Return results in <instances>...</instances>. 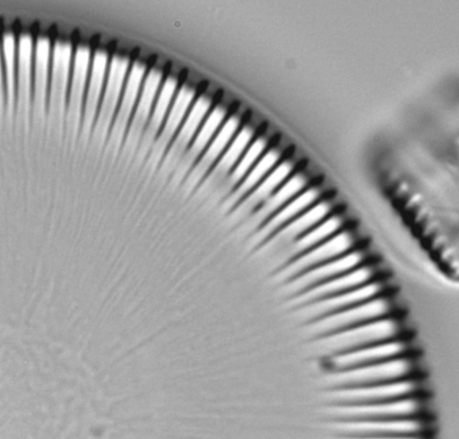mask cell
Wrapping results in <instances>:
<instances>
[{"label": "cell", "instance_id": "obj_1", "mask_svg": "<svg viewBox=\"0 0 459 439\" xmlns=\"http://www.w3.org/2000/svg\"><path fill=\"white\" fill-rule=\"evenodd\" d=\"M406 330L399 314L373 320L312 340L320 359L372 344L405 338Z\"/></svg>", "mask_w": 459, "mask_h": 439}, {"label": "cell", "instance_id": "obj_2", "mask_svg": "<svg viewBox=\"0 0 459 439\" xmlns=\"http://www.w3.org/2000/svg\"><path fill=\"white\" fill-rule=\"evenodd\" d=\"M411 354L373 365L327 374L326 392L368 387L416 377Z\"/></svg>", "mask_w": 459, "mask_h": 439}, {"label": "cell", "instance_id": "obj_3", "mask_svg": "<svg viewBox=\"0 0 459 439\" xmlns=\"http://www.w3.org/2000/svg\"><path fill=\"white\" fill-rule=\"evenodd\" d=\"M398 314L392 292L351 306L307 323L312 340L358 326L379 318Z\"/></svg>", "mask_w": 459, "mask_h": 439}, {"label": "cell", "instance_id": "obj_4", "mask_svg": "<svg viewBox=\"0 0 459 439\" xmlns=\"http://www.w3.org/2000/svg\"><path fill=\"white\" fill-rule=\"evenodd\" d=\"M73 58L72 46L57 43L53 56L52 82L48 109V133L58 145L63 142L65 119L67 92Z\"/></svg>", "mask_w": 459, "mask_h": 439}, {"label": "cell", "instance_id": "obj_5", "mask_svg": "<svg viewBox=\"0 0 459 439\" xmlns=\"http://www.w3.org/2000/svg\"><path fill=\"white\" fill-rule=\"evenodd\" d=\"M423 402L420 396L363 406L326 407L329 423L380 421L422 417Z\"/></svg>", "mask_w": 459, "mask_h": 439}, {"label": "cell", "instance_id": "obj_6", "mask_svg": "<svg viewBox=\"0 0 459 439\" xmlns=\"http://www.w3.org/2000/svg\"><path fill=\"white\" fill-rule=\"evenodd\" d=\"M363 245L365 243L359 232L351 224L325 242L283 264L280 270V276L286 283L293 278Z\"/></svg>", "mask_w": 459, "mask_h": 439}, {"label": "cell", "instance_id": "obj_7", "mask_svg": "<svg viewBox=\"0 0 459 439\" xmlns=\"http://www.w3.org/2000/svg\"><path fill=\"white\" fill-rule=\"evenodd\" d=\"M417 378L385 384L326 392V407L363 406L420 396Z\"/></svg>", "mask_w": 459, "mask_h": 439}, {"label": "cell", "instance_id": "obj_8", "mask_svg": "<svg viewBox=\"0 0 459 439\" xmlns=\"http://www.w3.org/2000/svg\"><path fill=\"white\" fill-rule=\"evenodd\" d=\"M411 354L407 337L386 340L321 360L327 374L344 372Z\"/></svg>", "mask_w": 459, "mask_h": 439}, {"label": "cell", "instance_id": "obj_9", "mask_svg": "<svg viewBox=\"0 0 459 439\" xmlns=\"http://www.w3.org/2000/svg\"><path fill=\"white\" fill-rule=\"evenodd\" d=\"M331 432L334 438H368L403 435H425L422 417L380 421L334 422Z\"/></svg>", "mask_w": 459, "mask_h": 439}, {"label": "cell", "instance_id": "obj_10", "mask_svg": "<svg viewBox=\"0 0 459 439\" xmlns=\"http://www.w3.org/2000/svg\"><path fill=\"white\" fill-rule=\"evenodd\" d=\"M374 260L365 245L286 282L291 297Z\"/></svg>", "mask_w": 459, "mask_h": 439}, {"label": "cell", "instance_id": "obj_11", "mask_svg": "<svg viewBox=\"0 0 459 439\" xmlns=\"http://www.w3.org/2000/svg\"><path fill=\"white\" fill-rule=\"evenodd\" d=\"M389 292H391L389 284L384 277H381L351 290L306 305L297 310L307 323Z\"/></svg>", "mask_w": 459, "mask_h": 439}, {"label": "cell", "instance_id": "obj_12", "mask_svg": "<svg viewBox=\"0 0 459 439\" xmlns=\"http://www.w3.org/2000/svg\"><path fill=\"white\" fill-rule=\"evenodd\" d=\"M381 277H384L383 271L374 259L333 280L292 297L291 300L298 309L306 305L351 290Z\"/></svg>", "mask_w": 459, "mask_h": 439}, {"label": "cell", "instance_id": "obj_13", "mask_svg": "<svg viewBox=\"0 0 459 439\" xmlns=\"http://www.w3.org/2000/svg\"><path fill=\"white\" fill-rule=\"evenodd\" d=\"M34 44L29 35L21 38L18 48V88L16 89V130L19 136L28 138L32 118V73Z\"/></svg>", "mask_w": 459, "mask_h": 439}, {"label": "cell", "instance_id": "obj_14", "mask_svg": "<svg viewBox=\"0 0 459 439\" xmlns=\"http://www.w3.org/2000/svg\"><path fill=\"white\" fill-rule=\"evenodd\" d=\"M128 67L127 58L122 56L113 58L104 99L94 126L91 141L92 152L99 153L104 147L118 106Z\"/></svg>", "mask_w": 459, "mask_h": 439}, {"label": "cell", "instance_id": "obj_15", "mask_svg": "<svg viewBox=\"0 0 459 439\" xmlns=\"http://www.w3.org/2000/svg\"><path fill=\"white\" fill-rule=\"evenodd\" d=\"M91 65V51L79 47L75 56L71 93L65 119V144L74 150L82 120L83 99Z\"/></svg>", "mask_w": 459, "mask_h": 439}, {"label": "cell", "instance_id": "obj_16", "mask_svg": "<svg viewBox=\"0 0 459 439\" xmlns=\"http://www.w3.org/2000/svg\"><path fill=\"white\" fill-rule=\"evenodd\" d=\"M51 58V44L47 39H40L37 45L35 58V82L32 102L34 133L42 136L48 122V85Z\"/></svg>", "mask_w": 459, "mask_h": 439}, {"label": "cell", "instance_id": "obj_17", "mask_svg": "<svg viewBox=\"0 0 459 439\" xmlns=\"http://www.w3.org/2000/svg\"><path fill=\"white\" fill-rule=\"evenodd\" d=\"M146 66L143 63L136 62L130 73L128 82L118 110L110 138L106 149V156L116 158L124 142L126 128L134 112L141 86L145 76Z\"/></svg>", "mask_w": 459, "mask_h": 439}, {"label": "cell", "instance_id": "obj_18", "mask_svg": "<svg viewBox=\"0 0 459 439\" xmlns=\"http://www.w3.org/2000/svg\"><path fill=\"white\" fill-rule=\"evenodd\" d=\"M322 198H324L323 191L320 187H307L259 226L258 238L262 243L266 244L278 232Z\"/></svg>", "mask_w": 459, "mask_h": 439}, {"label": "cell", "instance_id": "obj_19", "mask_svg": "<svg viewBox=\"0 0 459 439\" xmlns=\"http://www.w3.org/2000/svg\"><path fill=\"white\" fill-rule=\"evenodd\" d=\"M161 80L162 72L159 69H152L146 79L124 147L126 159H130L139 148Z\"/></svg>", "mask_w": 459, "mask_h": 439}, {"label": "cell", "instance_id": "obj_20", "mask_svg": "<svg viewBox=\"0 0 459 439\" xmlns=\"http://www.w3.org/2000/svg\"><path fill=\"white\" fill-rule=\"evenodd\" d=\"M351 224L352 222L349 217L341 210H338L285 247V262L283 264L325 242Z\"/></svg>", "mask_w": 459, "mask_h": 439}, {"label": "cell", "instance_id": "obj_21", "mask_svg": "<svg viewBox=\"0 0 459 439\" xmlns=\"http://www.w3.org/2000/svg\"><path fill=\"white\" fill-rule=\"evenodd\" d=\"M338 210H340L339 207L331 199L322 198L266 244L270 243L285 248Z\"/></svg>", "mask_w": 459, "mask_h": 439}, {"label": "cell", "instance_id": "obj_22", "mask_svg": "<svg viewBox=\"0 0 459 439\" xmlns=\"http://www.w3.org/2000/svg\"><path fill=\"white\" fill-rule=\"evenodd\" d=\"M108 64V56L107 53L100 51L95 55L82 125L81 145L83 148L88 144L92 129L95 125L98 108L105 83Z\"/></svg>", "mask_w": 459, "mask_h": 439}, {"label": "cell", "instance_id": "obj_23", "mask_svg": "<svg viewBox=\"0 0 459 439\" xmlns=\"http://www.w3.org/2000/svg\"><path fill=\"white\" fill-rule=\"evenodd\" d=\"M195 95V90L188 86H185L181 89L165 126L154 146L152 148L149 160V164L152 167H156L160 163L162 156L169 147V142L172 141L178 127L180 126Z\"/></svg>", "mask_w": 459, "mask_h": 439}, {"label": "cell", "instance_id": "obj_24", "mask_svg": "<svg viewBox=\"0 0 459 439\" xmlns=\"http://www.w3.org/2000/svg\"><path fill=\"white\" fill-rule=\"evenodd\" d=\"M211 105L212 100L208 97L202 96L197 100L178 136L176 138L166 156L163 164L165 169L169 170L173 168L175 165L180 161L204 117L209 111Z\"/></svg>", "mask_w": 459, "mask_h": 439}, {"label": "cell", "instance_id": "obj_25", "mask_svg": "<svg viewBox=\"0 0 459 439\" xmlns=\"http://www.w3.org/2000/svg\"><path fill=\"white\" fill-rule=\"evenodd\" d=\"M177 88L178 80L174 77H169L163 86L154 113L147 125L146 131L144 132L141 141L140 147L138 148L139 152L137 156L139 160L144 159L150 150L152 148L155 139L160 133L163 121L167 116Z\"/></svg>", "mask_w": 459, "mask_h": 439}, {"label": "cell", "instance_id": "obj_26", "mask_svg": "<svg viewBox=\"0 0 459 439\" xmlns=\"http://www.w3.org/2000/svg\"><path fill=\"white\" fill-rule=\"evenodd\" d=\"M308 177L303 173L290 176L281 186L257 210L260 225L308 187ZM259 225V226H260Z\"/></svg>", "mask_w": 459, "mask_h": 439}, {"label": "cell", "instance_id": "obj_27", "mask_svg": "<svg viewBox=\"0 0 459 439\" xmlns=\"http://www.w3.org/2000/svg\"><path fill=\"white\" fill-rule=\"evenodd\" d=\"M4 66L6 93L5 120L10 131L13 130L16 108V71L18 50L13 35L7 34L4 39Z\"/></svg>", "mask_w": 459, "mask_h": 439}, {"label": "cell", "instance_id": "obj_28", "mask_svg": "<svg viewBox=\"0 0 459 439\" xmlns=\"http://www.w3.org/2000/svg\"><path fill=\"white\" fill-rule=\"evenodd\" d=\"M238 125L239 118L237 116H232L228 120L206 153L193 169L187 182L190 186H194L200 182L212 168L230 142L232 136L238 130Z\"/></svg>", "mask_w": 459, "mask_h": 439}, {"label": "cell", "instance_id": "obj_29", "mask_svg": "<svg viewBox=\"0 0 459 439\" xmlns=\"http://www.w3.org/2000/svg\"><path fill=\"white\" fill-rule=\"evenodd\" d=\"M293 168L290 161H284L278 166L243 200L244 208L257 211L290 176Z\"/></svg>", "mask_w": 459, "mask_h": 439}, {"label": "cell", "instance_id": "obj_30", "mask_svg": "<svg viewBox=\"0 0 459 439\" xmlns=\"http://www.w3.org/2000/svg\"><path fill=\"white\" fill-rule=\"evenodd\" d=\"M226 115V109L223 107H218L211 114L204 127L196 137L193 146L180 163L178 175H183L195 164L198 157L202 154L217 129L222 123Z\"/></svg>", "mask_w": 459, "mask_h": 439}, {"label": "cell", "instance_id": "obj_31", "mask_svg": "<svg viewBox=\"0 0 459 439\" xmlns=\"http://www.w3.org/2000/svg\"><path fill=\"white\" fill-rule=\"evenodd\" d=\"M279 159L280 151L277 150L267 153L245 176L231 196V201L234 202L244 200L272 172Z\"/></svg>", "mask_w": 459, "mask_h": 439}, {"label": "cell", "instance_id": "obj_32", "mask_svg": "<svg viewBox=\"0 0 459 439\" xmlns=\"http://www.w3.org/2000/svg\"><path fill=\"white\" fill-rule=\"evenodd\" d=\"M253 134L254 130L248 126L242 130L210 175L209 183L212 184L220 181L232 169L251 141Z\"/></svg>", "mask_w": 459, "mask_h": 439}, {"label": "cell", "instance_id": "obj_33", "mask_svg": "<svg viewBox=\"0 0 459 439\" xmlns=\"http://www.w3.org/2000/svg\"><path fill=\"white\" fill-rule=\"evenodd\" d=\"M266 147V141L264 138L258 139L249 149L242 160L238 163L230 179V184L233 186L239 185L248 172L252 169L254 164Z\"/></svg>", "mask_w": 459, "mask_h": 439}, {"label": "cell", "instance_id": "obj_34", "mask_svg": "<svg viewBox=\"0 0 459 439\" xmlns=\"http://www.w3.org/2000/svg\"><path fill=\"white\" fill-rule=\"evenodd\" d=\"M6 115V93H5V79L4 69V59L2 51H0V129L4 125Z\"/></svg>", "mask_w": 459, "mask_h": 439}, {"label": "cell", "instance_id": "obj_35", "mask_svg": "<svg viewBox=\"0 0 459 439\" xmlns=\"http://www.w3.org/2000/svg\"><path fill=\"white\" fill-rule=\"evenodd\" d=\"M334 439H426L425 435H403L386 437H368V438H334Z\"/></svg>", "mask_w": 459, "mask_h": 439}]
</instances>
